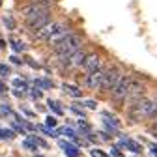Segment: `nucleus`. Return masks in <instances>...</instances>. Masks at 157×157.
<instances>
[{"label":"nucleus","mask_w":157,"mask_h":157,"mask_svg":"<svg viewBox=\"0 0 157 157\" xmlns=\"http://www.w3.org/2000/svg\"><path fill=\"white\" fill-rule=\"evenodd\" d=\"M153 114V99L142 95L140 99H136L133 105H129V116L133 122H140V120H146Z\"/></svg>","instance_id":"nucleus-1"},{"label":"nucleus","mask_w":157,"mask_h":157,"mask_svg":"<svg viewBox=\"0 0 157 157\" xmlns=\"http://www.w3.org/2000/svg\"><path fill=\"white\" fill-rule=\"evenodd\" d=\"M81 43H82V36L77 34V32H69L62 41H58L52 47L56 49L58 54H69V52H73V51H77L78 47H81Z\"/></svg>","instance_id":"nucleus-2"},{"label":"nucleus","mask_w":157,"mask_h":157,"mask_svg":"<svg viewBox=\"0 0 157 157\" xmlns=\"http://www.w3.org/2000/svg\"><path fill=\"white\" fill-rule=\"evenodd\" d=\"M131 81H133L131 75H122L120 81L116 82L114 90L110 92V94H112V99H114L116 103H122V101L127 99V94H129V88H131Z\"/></svg>","instance_id":"nucleus-3"},{"label":"nucleus","mask_w":157,"mask_h":157,"mask_svg":"<svg viewBox=\"0 0 157 157\" xmlns=\"http://www.w3.org/2000/svg\"><path fill=\"white\" fill-rule=\"evenodd\" d=\"M120 77H122V71L118 69L116 66H110V67H107V71H105V77H103V82H101L99 90H101L103 94H107V92H112V90H114V86H116V82L120 81Z\"/></svg>","instance_id":"nucleus-4"},{"label":"nucleus","mask_w":157,"mask_h":157,"mask_svg":"<svg viewBox=\"0 0 157 157\" xmlns=\"http://www.w3.org/2000/svg\"><path fill=\"white\" fill-rule=\"evenodd\" d=\"M49 8H51V6H49V4H43V2H30V4H26V6L21 8V15L26 19V21H30V19H34V17L51 13Z\"/></svg>","instance_id":"nucleus-5"},{"label":"nucleus","mask_w":157,"mask_h":157,"mask_svg":"<svg viewBox=\"0 0 157 157\" xmlns=\"http://www.w3.org/2000/svg\"><path fill=\"white\" fill-rule=\"evenodd\" d=\"M105 71H107V67L103 64H99L94 71H90L86 75V88H90V90H99V86L103 82V77H105Z\"/></svg>","instance_id":"nucleus-6"},{"label":"nucleus","mask_w":157,"mask_h":157,"mask_svg":"<svg viewBox=\"0 0 157 157\" xmlns=\"http://www.w3.org/2000/svg\"><path fill=\"white\" fill-rule=\"evenodd\" d=\"M144 90H146V84L144 81H140V78H133L131 81V88H129V94H127V105H133L136 99H140V97L144 95Z\"/></svg>","instance_id":"nucleus-7"},{"label":"nucleus","mask_w":157,"mask_h":157,"mask_svg":"<svg viewBox=\"0 0 157 157\" xmlns=\"http://www.w3.org/2000/svg\"><path fill=\"white\" fill-rule=\"evenodd\" d=\"M86 54H88V51H86V49L78 47L77 51H73V52H71V56H69V60H67V64H66V66H69V67H73V69H78V67H82Z\"/></svg>","instance_id":"nucleus-8"},{"label":"nucleus","mask_w":157,"mask_h":157,"mask_svg":"<svg viewBox=\"0 0 157 157\" xmlns=\"http://www.w3.org/2000/svg\"><path fill=\"white\" fill-rule=\"evenodd\" d=\"M99 64H101V56H99V52H97V51H92V52H88V54H86L84 64H82V67H81V69L88 75L90 71H94Z\"/></svg>","instance_id":"nucleus-9"},{"label":"nucleus","mask_w":157,"mask_h":157,"mask_svg":"<svg viewBox=\"0 0 157 157\" xmlns=\"http://www.w3.org/2000/svg\"><path fill=\"white\" fill-rule=\"evenodd\" d=\"M49 23H51V13H45V15H39V17H34V19H30V21H26V28L36 34L37 30H41Z\"/></svg>","instance_id":"nucleus-10"},{"label":"nucleus","mask_w":157,"mask_h":157,"mask_svg":"<svg viewBox=\"0 0 157 157\" xmlns=\"http://www.w3.org/2000/svg\"><path fill=\"white\" fill-rule=\"evenodd\" d=\"M58 144H60V148H62V150L66 151V155H67V157H78V148H77V146H73L71 142L60 140Z\"/></svg>","instance_id":"nucleus-11"},{"label":"nucleus","mask_w":157,"mask_h":157,"mask_svg":"<svg viewBox=\"0 0 157 157\" xmlns=\"http://www.w3.org/2000/svg\"><path fill=\"white\" fill-rule=\"evenodd\" d=\"M120 146H122V148H127V150H131V151H135V153H140V151H142V146H140L139 142L131 140V139H124V140L120 142Z\"/></svg>","instance_id":"nucleus-12"},{"label":"nucleus","mask_w":157,"mask_h":157,"mask_svg":"<svg viewBox=\"0 0 157 157\" xmlns=\"http://www.w3.org/2000/svg\"><path fill=\"white\" fill-rule=\"evenodd\" d=\"M62 90H64L66 94L73 95V97H81V95H82V92H81V90H78V88H75L73 84H67V82H66V84H62Z\"/></svg>","instance_id":"nucleus-13"},{"label":"nucleus","mask_w":157,"mask_h":157,"mask_svg":"<svg viewBox=\"0 0 157 157\" xmlns=\"http://www.w3.org/2000/svg\"><path fill=\"white\" fill-rule=\"evenodd\" d=\"M47 105H49V107H51V109H52V110H54V112L58 114V116H62V114H64V110L60 109V105H58L56 101H52V99H49V103H47Z\"/></svg>","instance_id":"nucleus-14"},{"label":"nucleus","mask_w":157,"mask_h":157,"mask_svg":"<svg viewBox=\"0 0 157 157\" xmlns=\"http://www.w3.org/2000/svg\"><path fill=\"white\" fill-rule=\"evenodd\" d=\"M13 86L15 88H26V81H25V78H21V77H17V78H13Z\"/></svg>","instance_id":"nucleus-15"},{"label":"nucleus","mask_w":157,"mask_h":157,"mask_svg":"<svg viewBox=\"0 0 157 157\" xmlns=\"http://www.w3.org/2000/svg\"><path fill=\"white\" fill-rule=\"evenodd\" d=\"M60 133H64L66 136H69V139H73V140L77 142V135H75V133H73V131H71L67 125H66V127H62V129H60Z\"/></svg>","instance_id":"nucleus-16"},{"label":"nucleus","mask_w":157,"mask_h":157,"mask_svg":"<svg viewBox=\"0 0 157 157\" xmlns=\"http://www.w3.org/2000/svg\"><path fill=\"white\" fill-rule=\"evenodd\" d=\"M36 84H39L41 88H51V81H47V78H36Z\"/></svg>","instance_id":"nucleus-17"},{"label":"nucleus","mask_w":157,"mask_h":157,"mask_svg":"<svg viewBox=\"0 0 157 157\" xmlns=\"http://www.w3.org/2000/svg\"><path fill=\"white\" fill-rule=\"evenodd\" d=\"M11 47H13L15 51H25V45H23V43H19L17 39H11Z\"/></svg>","instance_id":"nucleus-18"},{"label":"nucleus","mask_w":157,"mask_h":157,"mask_svg":"<svg viewBox=\"0 0 157 157\" xmlns=\"http://www.w3.org/2000/svg\"><path fill=\"white\" fill-rule=\"evenodd\" d=\"M92 157H109L103 150H92Z\"/></svg>","instance_id":"nucleus-19"},{"label":"nucleus","mask_w":157,"mask_h":157,"mask_svg":"<svg viewBox=\"0 0 157 157\" xmlns=\"http://www.w3.org/2000/svg\"><path fill=\"white\" fill-rule=\"evenodd\" d=\"M0 75H2V77H8V75H10V67H8V66H0Z\"/></svg>","instance_id":"nucleus-20"},{"label":"nucleus","mask_w":157,"mask_h":157,"mask_svg":"<svg viewBox=\"0 0 157 157\" xmlns=\"http://www.w3.org/2000/svg\"><path fill=\"white\" fill-rule=\"evenodd\" d=\"M71 110H73V112H77V114H81V116H84V110L78 107V105H71Z\"/></svg>","instance_id":"nucleus-21"},{"label":"nucleus","mask_w":157,"mask_h":157,"mask_svg":"<svg viewBox=\"0 0 157 157\" xmlns=\"http://www.w3.org/2000/svg\"><path fill=\"white\" fill-rule=\"evenodd\" d=\"M45 124H47V127L51 129V127H54V125H56V120H54V118H52V116H49V118H47V122H45Z\"/></svg>","instance_id":"nucleus-22"},{"label":"nucleus","mask_w":157,"mask_h":157,"mask_svg":"<svg viewBox=\"0 0 157 157\" xmlns=\"http://www.w3.org/2000/svg\"><path fill=\"white\" fill-rule=\"evenodd\" d=\"M84 107H88V109H97V103H95V101L86 99V101H84Z\"/></svg>","instance_id":"nucleus-23"},{"label":"nucleus","mask_w":157,"mask_h":157,"mask_svg":"<svg viewBox=\"0 0 157 157\" xmlns=\"http://www.w3.org/2000/svg\"><path fill=\"white\" fill-rule=\"evenodd\" d=\"M4 23H6V26H8V28H13V21H11V19H8V17H6V19H4Z\"/></svg>","instance_id":"nucleus-24"},{"label":"nucleus","mask_w":157,"mask_h":157,"mask_svg":"<svg viewBox=\"0 0 157 157\" xmlns=\"http://www.w3.org/2000/svg\"><path fill=\"white\" fill-rule=\"evenodd\" d=\"M32 95H34V97H37V99H39V97H41L43 94H41V92H39V90H32Z\"/></svg>","instance_id":"nucleus-25"},{"label":"nucleus","mask_w":157,"mask_h":157,"mask_svg":"<svg viewBox=\"0 0 157 157\" xmlns=\"http://www.w3.org/2000/svg\"><path fill=\"white\" fill-rule=\"evenodd\" d=\"M114 157H122V153H120V150H116V148H112V151H110Z\"/></svg>","instance_id":"nucleus-26"},{"label":"nucleus","mask_w":157,"mask_h":157,"mask_svg":"<svg viewBox=\"0 0 157 157\" xmlns=\"http://www.w3.org/2000/svg\"><path fill=\"white\" fill-rule=\"evenodd\" d=\"M151 153H153V155H157V146H151Z\"/></svg>","instance_id":"nucleus-27"},{"label":"nucleus","mask_w":157,"mask_h":157,"mask_svg":"<svg viewBox=\"0 0 157 157\" xmlns=\"http://www.w3.org/2000/svg\"><path fill=\"white\" fill-rule=\"evenodd\" d=\"M155 125H157V114H155Z\"/></svg>","instance_id":"nucleus-28"},{"label":"nucleus","mask_w":157,"mask_h":157,"mask_svg":"<svg viewBox=\"0 0 157 157\" xmlns=\"http://www.w3.org/2000/svg\"><path fill=\"white\" fill-rule=\"evenodd\" d=\"M155 136H157V133H155Z\"/></svg>","instance_id":"nucleus-29"}]
</instances>
